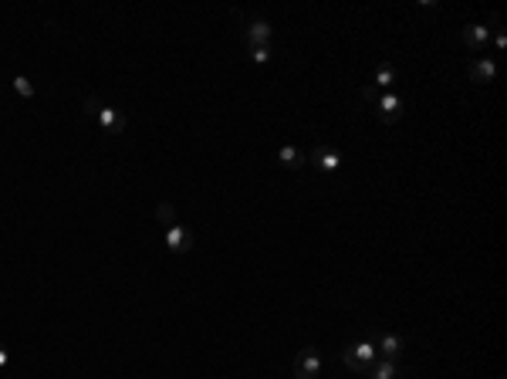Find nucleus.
Instances as JSON below:
<instances>
[{
	"label": "nucleus",
	"instance_id": "nucleus-1",
	"mask_svg": "<svg viewBox=\"0 0 507 379\" xmlns=\"http://www.w3.org/2000/svg\"><path fill=\"white\" fill-rule=\"evenodd\" d=\"M362 98L372 106L375 119L385 122V125H396L406 115V98L400 91H379L375 85H362Z\"/></svg>",
	"mask_w": 507,
	"mask_h": 379
},
{
	"label": "nucleus",
	"instance_id": "nucleus-7",
	"mask_svg": "<svg viewBox=\"0 0 507 379\" xmlns=\"http://www.w3.org/2000/svg\"><path fill=\"white\" fill-rule=\"evenodd\" d=\"M487 41H491V28H487V24H467V28H460V45L467 47L470 55L487 51Z\"/></svg>",
	"mask_w": 507,
	"mask_h": 379
},
{
	"label": "nucleus",
	"instance_id": "nucleus-4",
	"mask_svg": "<svg viewBox=\"0 0 507 379\" xmlns=\"http://www.w3.org/2000/svg\"><path fill=\"white\" fill-rule=\"evenodd\" d=\"M322 352L315 349V346H305V349L294 356V379H318L322 376Z\"/></svg>",
	"mask_w": 507,
	"mask_h": 379
},
{
	"label": "nucleus",
	"instance_id": "nucleus-12",
	"mask_svg": "<svg viewBox=\"0 0 507 379\" xmlns=\"http://www.w3.org/2000/svg\"><path fill=\"white\" fill-rule=\"evenodd\" d=\"M277 163L284 169H301V166H308V152H301L298 146H281V149H277Z\"/></svg>",
	"mask_w": 507,
	"mask_h": 379
},
{
	"label": "nucleus",
	"instance_id": "nucleus-3",
	"mask_svg": "<svg viewBox=\"0 0 507 379\" xmlns=\"http://www.w3.org/2000/svg\"><path fill=\"white\" fill-rule=\"evenodd\" d=\"M379 359V352H375V342L372 339H362V342H352V346H345V352H342V363L349 366L352 373H369L372 363Z\"/></svg>",
	"mask_w": 507,
	"mask_h": 379
},
{
	"label": "nucleus",
	"instance_id": "nucleus-16",
	"mask_svg": "<svg viewBox=\"0 0 507 379\" xmlns=\"http://www.w3.org/2000/svg\"><path fill=\"white\" fill-rule=\"evenodd\" d=\"M250 61H254V64H267V61H271V45L250 47Z\"/></svg>",
	"mask_w": 507,
	"mask_h": 379
},
{
	"label": "nucleus",
	"instance_id": "nucleus-6",
	"mask_svg": "<svg viewBox=\"0 0 507 379\" xmlns=\"http://www.w3.org/2000/svg\"><path fill=\"white\" fill-rule=\"evenodd\" d=\"M271 38H274V28H271V21H264V17H250V21L244 24V45H247V47L271 45Z\"/></svg>",
	"mask_w": 507,
	"mask_h": 379
},
{
	"label": "nucleus",
	"instance_id": "nucleus-18",
	"mask_svg": "<svg viewBox=\"0 0 507 379\" xmlns=\"http://www.w3.org/2000/svg\"><path fill=\"white\" fill-rule=\"evenodd\" d=\"M4 366H7V346L0 342V369H4Z\"/></svg>",
	"mask_w": 507,
	"mask_h": 379
},
{
	"label": "nucleus",
	"instance_id": "nucleus-10",
	"mask_svg": "<svg viewBox=\"0 0 507 379\" xmlns=\"http://www.w3.org/2000/svg\"><path fill=\"white\" fill-rule=\"evenodd\" d=\"M375 352H379V359H392V363H400V356L406 352V339L396 335V332H385V335H379Z\"/></svg>",
	"mask_w": 507,
	"mask_h": 379
},
{
	"label": "nucleus",
	"instance_id": "nucleus-13",
	"mask_svg": "<svg viewBox=\"0 0 507 379\" xmlns=\"http://www.w3.org/2000/svg\"><path fill=\"white\" fill-rule=\"evenodd\" d=\"M366 376L369 379H396L400 376V363H392V359H375Z\"/></svg>",
	"mask_w": 507,
	"mask_h": 379
},
{
	"label": "nucleus",
	"instance_id": "nucleus-8",
	"mask_svg": "<svg viewBox=\"0 0 507 379\" xmlns=\"http://www.w3.org/2000/svg\"><path fill=\"white\" fill-rule=\"evenodd\" d=\"M467 78L474 81V85H491L494 78H497V61L494 58H474L467 64Z\"/></svg>",
	"mask_w": 507,
	"mask_h": 379
},
{
	"label": "nucleus",
	"instance_id": "nucleus-11",
	"mask_svg": "<svg viewBox=\"0 0 507 379\" xmlns=\"http://www.w3.org/2000/svg\"><path fill=\"white\" fill-rule=\"evenodd\" d=\"M372 85L379 91L396 89V85H400V68L389 64V61H379V64H375V75H372Z\"/></svg>",
	"mask_w": 507,
	"mask_h": 379
},
{
	"label": "nucleus",
	"instance_id": "nucleus-15",
	"mask_svg": "<svg viewBox=\"0 0 507 379\" xmlns=\"http://www.w3.org/2000/svg\"><path fill=\"white\" fill-rule=\"evenodd\" d=\"M14 91L21 95V98H34V85H31V81H28L24 75H17V78H14Z\"/></svg>",
	"mask_w": 507,
	"mask_h": 379
},
{
	"label": "nucleus",
	"instance_id": "nucleus-14",
	"mask_svg": "<svg viewBox=\"0 0 507 379\" xmlns=\"http://www.w3.org/2000/svg\"><path fill=\"white\" fill-rule=\"evenodd\" d=\"M156 220H159L163 227H173V224H180V220H176V210H173V203H156Z\"/></svg>",
	"mask_w": 507,
	"mask_h": 379
},
{
	"label": "nucleus",
	"instance_id": "nucleus-17",
	"mask_svg": "<svg viewBox=\"0 0 507 379\" xmlns=\"http://www.w3.org/2000/svg\"><path fill=\"white\" fill-rule=\"evenodd\" d=\"M491 38H494V47H497V51H504V47H507V30L504 28H494Z\"/></svg>",
	"mask_w": 507,
	"mask_h": 379
},
{
	"label": "nucleus",
	"instance_id": "nucleus-9",
	"mask_svg": "<svg viewBox=\"0 0 507 379\" xmlns=\"http://www.w3.org/2000/svg\"><path fill=\"white\" fill-rule=\"evenodd\" d=\"M166 247L173 251V254H190V247H193V234H190V227H183V224H173V227H166Z\"/></svg>",
	"mask_w": 507,
	"mask_h": 379
},
{
	"label": "nucleus",
	"instance_id": "nucleus-2",
	"mask_svg": "<svg viewBox=\"0 0 507 379\" xmlns=\"http://www.w3.org/2000/svg\"><path fill=\"white\" fill-rule=\"evenodd\" d=\"M85 108L98 119V125L105 129L108 136H119V132H125V125H129V119H125L122 112L115 106H108V102H102L98 95H88V98H85Z\"/></svg>",
	"mask_w": 507,
	"mask_h": 379
},
{
	"label": "nucleus",
	"instance_id": "nucleus-5",
	"mask_svg": "<svg viewBox=\"0 0 507 379\" xmlns=\"http://www.w3.org/2000/svg\"><path fill=\"white\" fill-rule=\"evenodd\" d=\"M308 163L318 169V173H338L342 163H345V156H342L335 146H328V142H325V146H315V149H311Z\"/></svg>",
	"mask_w": 507,
	"mask_h": 379
}]
</instances>
